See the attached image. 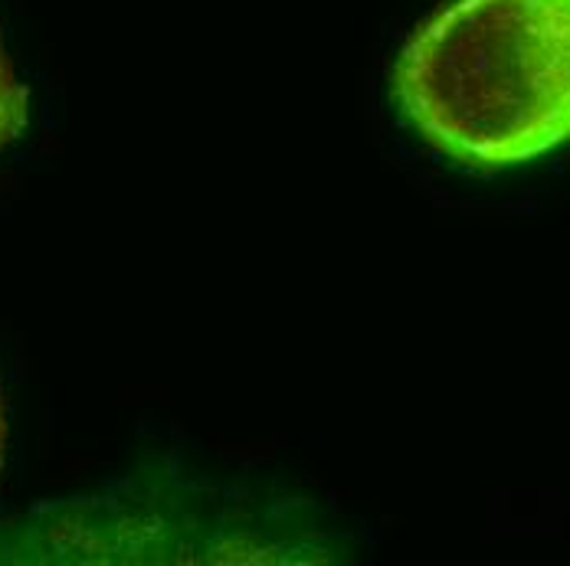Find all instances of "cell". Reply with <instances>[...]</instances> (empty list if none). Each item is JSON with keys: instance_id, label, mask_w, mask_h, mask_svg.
<instances>
[{"instance_id": "1", "label": "cell", "mask_w": 570, "mask_h": 566, "mask_svg": "<svg viewBox=\"0 0 570 566\" xmlns=\"http://www.w3.org/2000/svg\"><path fill=\"white\" fill-rule=\"evenodd\" d=\"M394 99L465 168L538 161L570 141V0H453L400 50Z\"/></svg>"}, {"instance_id": "2", "label": "cell", "mask_w": 570, "mask_h": 566, "mask_svg": "<svg viewBox=\"0 0 570 566\" xmlns=\"http://www.w3.org/2000/svg\"><path fill=\"white\" fill-rule=\"evenodd\" d=\"M23 121H27V92L17 86L0 50V148L23 128Z\"/></svg>"}, {"instance_id": "3", "label": "cell", "mask_w": 570, "mask_h": 566, "mask_svg": "<svg viewBox=\"0 0 570 566\" xmlns=\"http://www.w3.org/2000/svg\"><path fill=\"white\" fill-rule=\"evenodd\" d=\"M0 455H3V419H0Z\"/></svg>"}]
</instances>
